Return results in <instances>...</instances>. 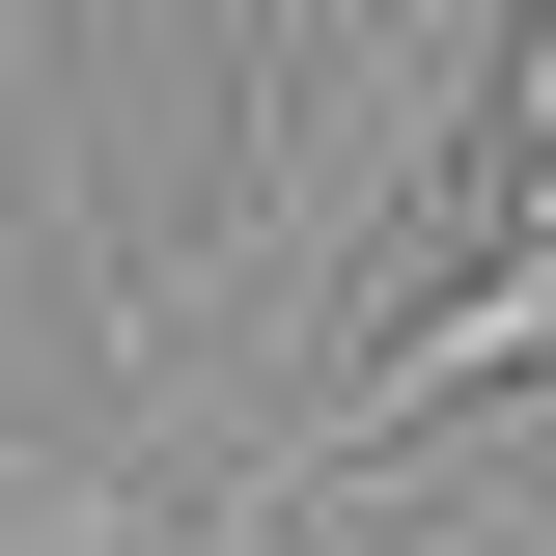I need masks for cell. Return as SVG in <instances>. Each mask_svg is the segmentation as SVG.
<instances>
[{"label": "cell", "instance_id": "2", "mask_svg": "<svg viewBox=\"0 0 556 556\" xmlns=\"http://www.w3.org/2000/svg\"><path fill=\"white\" fill-rule=\"evenodd\" d=\"M473 112H501V195H556V0H501V84Z\"/></svg>", "mask_w": 556, "mask_h": 556}, {"label": "cell", "instance_id": "1", "mask_svg": "<svg viewBox=\"0 0 556 556\" xmlns=\"http://www.w3.org/2000/svg\"><path fill=\"white\" fill-rule=\"evenodd\" d=\"M473 390H556V195H501V251L445 278L417 334H362V390L278 417V473H251V501H334L362 445H417V417H473Z\"/></svg>", "mask_w": 556, "mask_h": 556}]
</instances>
